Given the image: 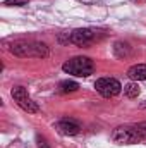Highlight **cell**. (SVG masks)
<instances>
[{
	"label": "cell",
	"mask_w": 146,
	"mask_h": 148,
	"mask_svg": "<svg viewBox=\"0 0 146 148\" xmlns=\"http://www.w3.org/2000/svg\"><path fill=\"white\" fill-rule=\"evenodd\" d=\"M62 71L67 74H72L76 77H88L95 73V62L89 57L77 55V57H72L64 62Z\"/></svg>",
	"instance_id": "obj_2"
},
{
	"label": "cell",
	"mask_w": 146,
	"mask_h": 148,
	"mask_svg": "<svg viewBox=\"0 0 146 148\" xmlns=\"http://www.w3.org/2000/svg\"><path fill=\"white\" fill-rule=\"evenodd\" d=\"M134 127L138 129V133H139L143 138H146V121H145V122H139V124H138V126H134Z\"/></svg>",
	"instance_id": "obj_13"
},
{
	"label": "cell",
	"mask_w": 146,
	"mask_h": 148,
	"mask_svg": "<svg viewBox=\"0 0 146 148\" xmlns=\"http://www.w3.org/2000/svg\"><path fill=\"white\" fill-rule=\"evenodd\" d=\"M113 53H115V57L124 59L131 53V45L126 43V41H115L113 43Z\"/></svg>",
	"instance_id": "obj_9"
},
{
	"label": "cell",
	"mask_w": 146,
	"mask_h": 148,
	"mask_svg": "<svg viewBox=\"0 0 146 148\" xmlns=\"http://www.w3.org/2000/svg\"><path fill=\"white\" fill-rule=\"evenodd\" d=\"M79 90V84L76 83V81H60V84H59V91L60 93H72V91H77Z\"/></svg>",
	"instance_id": "obj_11"
},
{
	"label": "cell",
	"mask_w": 146,
	"mask_h": 148,
	"mask_svg": "<svg viewBox=\"0 0 146 148\" xmlns=\"http://www.w3.org/2000/svg\"><path fill=\"white\" fill-rule=\"evenodd\" d=\"M55 129H57L60 134H64V136H76L81 127H79V124H77L76 121L62 119V121H59V122L55 124Z\"/></svg>",
	"instance_id": "obj_7"
},
{
	"label": "cell",
	"mask_w": 146,
	"mask_h": 148,
	"mask_svg": "<svg viewBox=\"0 0 146 148\" xmlns=\"http://www.w3.org/2000/svg\"><path fill=\"white\" fill-rule=\"evenodd\" d=\"M96 31L95 29H88V28H79V29H74L67 35V41H71L77 47H88L91 45L95 40H96Z\"/></svg>",
	"instance_id": "obj_6"
},
{
	"label": "cell",
	"mask_w": 146,
	"mask_h": 148,
	"mask_svg": "<svg viewBox=\"0 0 146 148\" xmlns=\"http://www.w3.org/2000/svg\"><path fill=\"white\" fill-rule=\"evenodd\" d=\"M139 107H141V109H146V102H143V103H141Z\"/></svg>",
	"instance_id": "obj_15"
},
{
	"label": "cell",
	"mask_w": 146,
	"mask_h": 148,
	"mask_svg": "<svg viewBox=\"0 0 146 148\" xmlns=\"http://www.w3.org/2000/svg\"><path fill=\"white\" fill-rule=\"evenodd\" d=\"M10 95H12L14 102H16L23 110L28 112V114H36V112L40 110L38 103L36 102H33V98L28 95V91H26L24 86H16V88H12Z\"/></svg>",
	"instance_id": "obj_4"
},
{
	"label": "cell",
	"mask_w": 146,
	"mask_h": 148,
	"mask_svg": "<svg viewBox=\"0 0 146 148\" xmlns=\"http://www.w3.org/2000/svg\"><path fill=\"white\" fill-rule=\"evenodd\" d=\"M10 52L17 57H36V59H45L48 57V47L41 41H16L10 47Z\"/></svg>",
	"instance_id": "obj_1"
},
{
	"label": "cell",
	"mask_w": 146,
	"mask_h": 148,
	"mask_svg": "<svg viewBox=\"0 0 146 148\" xmlns=\"http://www.w3.org/2000/svg\"><path fill=\"white\" fill-rule=\"evenodd\" d=\"M112 140L117 145H134L143 140V136L138 133L136 127L131 126H119L112 131Z\"/></svg>",
	"instance_id": "obj_3"
},
{
	"label": "cell",
	"mask_w": 146,
	"mask_h": 148,
	"mask_svg": "<svg viewBox=\"0 0 146 148\" xmlns=\"http://www.w3.org/2000/svg\"><path fill=\"white\" fill-rule=\"evenodd\" d=\"M139 93H141V90H139L138 81L127 83V84L124 86V95H126L127 98H138V97H139Z\"/></svg>",
	"instance_id": "obj_10"
},
{
	"label": "cell",
	"mask_w": 146,
	"mask_h": 148,
	"mask_svg": "<svg viewBox=\"0 0 146 148\" xmlns=\"http://www.w3.org/2000/svg\"><path fill=\"white\" fill-rule=\"evenodd\" d=\"M127 77L132 81H146V64H136L127 69Z\"/></svg>",
	"instance_id": "obj_8"
},
{
	"label": "cell",
	"mask_w": 146,
	"mask_h": 148,
	"mask_svg": "<svg viewBox=\"0 0 146 148\" xmlns=\"http://www.w3.org/2000/svg\"><path fill=\"white\" fill-rule=\"evenodd\" d=\"M95 88H96V91H98L102 97H105V98L117 97V95L122 91V84H120V81L115 79V77H100V79H96Z\"/></svg>",
	"instance_id": "obj_5"
},
{
	"label": "cell",
	"mask_w": 146,
	"mask_h": 148,
	"mask_svg": "<svg viewBox=\"0 0 146 148\" xmlns=\"http://www.w3.org/2000/svg\"><path fill=\"white\" fill-rule=\"evenodd\" d=\"M38 148H50V145L46 143V140L43 138V136H38Z\"/></svg>",
	"instance_id": "obj_14"
},
{
	"label": "cell",
	"mask_w": 146,
	"mask_h": 148,
	"mask_svg": "<svg viewBox=\"0 0 146 148\" xmlns=\"http://www.w3.org/2000/svg\"><path fill=\"white\" fill-rule=\"evenodd\" d=\"M29 0H5L3 2V5H7V7H21V5H26Z\"/></svg>",
	"instance_id": "obj_12"
}]
</instances>
